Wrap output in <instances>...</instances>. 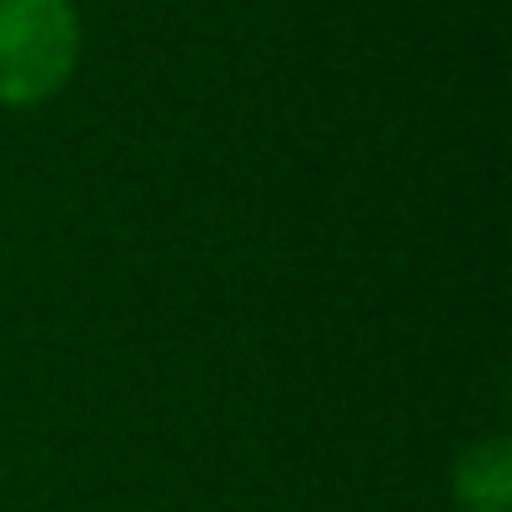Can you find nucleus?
Listing matches in <instances>:
<instances>
[{
    "instance_id": "2",
    "label": "nucleus",
    "mask_w": 512,
    "mask_h": 512,
    "mask_svg": "<svg viewBox=\"0 0 512 512\" xmlns=\"http://www.w3.org/2000/svg\"><path fill=\"white\" fill-rule=\"evenodd\" d=\"M457 512H512V442L502 432L477 437L452 462Z\"/></svg>"
},
{
    "instance_id": "1",
    "label": "nucleus",
    "mask_w": 512,
    "mask_h": 512,
    "mask_svg": "<svg viewBox=\"0 0 512 512\" xmlns=\"http://www.w3.org/2000/svg\"><path fill=\"white\" fill-rule=\"evenodd\" d=\"M86 26L76 0H0V106L36 111L81 66Z\"/></svg>"
}]
</instances>
